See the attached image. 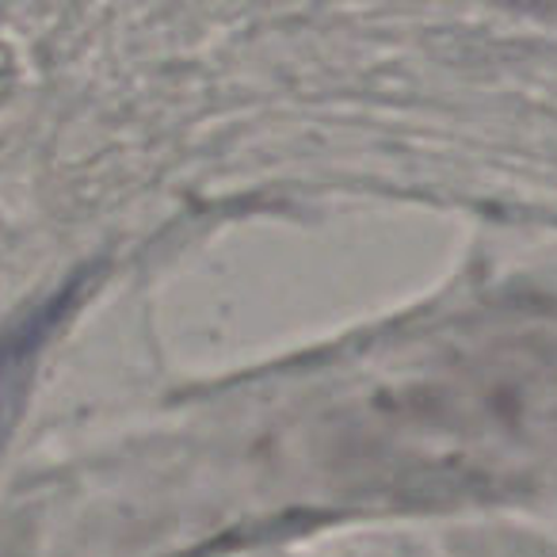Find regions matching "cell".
<instances>
[{
	"label": "cell",
	"instance_id": "obj_1",
	"mask_svg": "<svg viewBox=\"0 0 557 557\" xmlns=\"http://www.w3.org/2000/svg\"><path fill=\"white\" fill-rule=\"evenodd\" d=\"M85 283H88V271H77L54 295H47L42 302H35L32 310H24L16 321H9V325L0 329V447L16 432L42 348L58 333V325L73 313V306L81 302Z\"/></svg>",
	"mask_w": 557,
	"mask_h": 557
}]
</instances>
